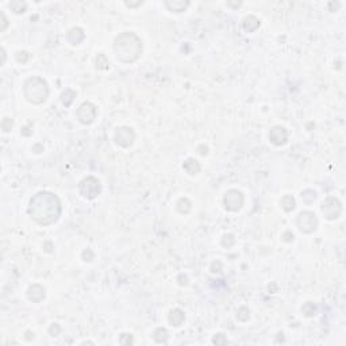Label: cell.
<instances>
[{
	"mask_svg": "<svg viewBox=\"0 0 346 346\" xmlns=\"http://www.w3.org/2000/svg\"><path fill=\"white\" fill-rule=\"evenodd\" d=\"M244 204V196L240 191L231 190L225 196V206L229 211H238Z\"/></svg>",
	"mask_w": 346,
	"mask_h": 346,
	"instance_id": "cell-6",
	"label": "cell"
},
{
	"mask_svg": "<svg viewBox=\"0 0 346 346\" xmlns=\"http://www.w3.org/2000/svg\"><path fill=\"white\" fill-rule=\"evenodd\" d=\"M297 225H299V229L303 233H312L316 229V225H318L315 214H312L310 211L301 212L299 218H297Z\"/></svg>",
	"mask_w": 346,
	"mask_h": 346,
	"instance_id": "cell-5",
	"label": "cell"
},
{
	"mask_svg": "<svg viewBox=\"0 0 346 346\" xmlns=\"http://www.w3.org/2000/svg\"><path fill=\"white\" fill-rule=\"evenodd\" d=\"M115 141L118 145L127 148L133 144L134 141V131L130 127H121L115 133Z\"/></svg>",
	"mask_w": 346,
	"mask_h": 346,
	"instance_id": "cell-8",
	"label": "cell"
},
{
	"mask_svg": "<svg viewBox=\"0 0 346 346\" xmlns=\"http://www.w3.org/2000/svg\"><path fill=\"white\" fill-rule=\"evenodd\" d=\"M49 94V88L44 79L41 77H31L26 81L25 96L27 100L34 104H41L46 100Z\"/></svg>",
	"mask_w": 346,
	"mask_h": 346,
	"instance_id": "cell-3",
	"label": "cell"
},
{
	"mask_svg": "<svg viewBox=\"0 0 346 346\" xmlns=\"http://www.w3.org/2000/svg\"><path fill=\"white\" fill-rule=\"evenodd\" d=\"M77 116H79V119H80L81 123H86V125L92 123L94 119L96 118L95 105H92L91 103H84V104H81L79 111H77Z\"/></svg>",
	"mask_w": 346,
	"mask_h": 346,
	"instance_id": "cell-7",
	"label": "cell"
},
{
	"mask_svg": "<svg viewBox=\"0 0 346 346\" xmlns=\"http://www.w3.org/2000/svg\"><path fill=\"white\" fill-rule=\"evenodd\" d=\"M184 321V314L180 310H173L169 315V322H171L173 326H180L181 323Z\"/></svg>",
	"mask_w": 346,
	"mask_h": 346,
	"instance_id": "cell-12",
	"label": "cell"
},
{
	"mask_svg": "<svg viewBox=\"0 0 346 346\" xmlns=\"http://www.w3.org/2000/svg\"><path fill=\"white\" fill-rule=\"evenodd\" d=\"M81 195L87 199H94L99 192H100V183L94 177H88L81 181L80 184Z\"/></svg>",
	"mask_w": 346,
	"mask_h": 346,
	"instance_id": "cell-4",
	"label": "cell"
},
{
	"mask_svg": "<svg viewBox=\"0 0 346 346\" xmlns=\"http://www.w3.org/2000/svg\"><path fill=\"white\" fill-rule=\"evenodd\" d=\"M166 7L171 11H175V12H181L187 8L188 5V1H166Z\"/></svg>",
	"mask_w": 346,
	"mask_h": 346,
	"instance_id": "cell-13",
	"label": "cell"
},
{
	"mask_svg": "<svg viewBox=\"0 0 346 346\" xmlns=\"http://www.w3.org/2000/svg\"><path fill=\"white\" fill-rule=\"evenodd\" d=\"M68 40L73 44V45H77L80 44L81 41L84 40V33L81 29H72V30L68 33Z\"/></svg>",
	"mask_w": 346,
	"mask_h": 346,
	"instance_id": "cell-11",
	"label": "cell"
},
{
	"mask_svg": "<svg viewBox=\"0 0 346 346\" xmlns=\"http://www.w3.org/2000/svg\"><path fill=\"white\" fill-rule=\"evenodd\" d=\"M1 126H3V130L4 131H10L11 127H12V122H11L10 118H4V121L1 123Z\"/></svg>",
	"mask_w": 346,
	"mask_h": 346,
	"instance_id": "cell-16",
	"label": "cell"
},
{
	"mask_svg": "<svg viewBox=\"0 0 346 346\" xmlns=\"http://www.w3.org/2000/svg\"><path fill=\"white\" fill-rule=\"evenodd\" d=\"M281 206L286 211H292L295 208V200L292 196H284L283 200H281Z\"/></svg>",
	"mask_w": 346,
	"mask_h": 346,
	"instance_id": "cell-14",
	"label": "cell"
},
{
	"mask_svg": "<svg viewBox=\"0 0 346 346\" xmlns=\"http://www.w3.org/2000/svg\"><path fill=\"white\" fill-rule=\"evenodd\" d=\"M61 207L57 196L49 192H40L31 199L29 214L37 223L48 226L54 223L60 216Z\"/></svg>",
	"mask_w": 346,
	"mask_h": 346,
	"instance_id": "cell-1",
	"label": "cell"
},
{
	"mask_svg": "<svg viewBox=\"0 0 346 346\" xmlns=\"http://www.w3.org/2000/svg\"><path fill=\"white\" fill-rule=\"evenodd\" d=\"M322 211H323V214L326 215L327 219H334V218H337V216L340 215V212H341V204H340V201L336 200V199L329 198V199L323 203Z\"/></svg>",
	"mask_w": 346,
	"mask_h": 346,
	"instance_id": "cell-9",
	"label": "cell"
},
{
	"mask_svg": "<svg viewBox=\"0 0 346 346\" xmlns=\"http://www.w3.org/2000/svg\"><path fill=\"white\" fill-rule=\"evenodd\" d=\"M10 7L11 10L14 11V12H16V14H23L26 11V8H27L25 1H12L10 4Z\"/></svg>",
	"mask_w": 346,
	"mask_h": 346,
	"instance_id": "cell-15",
	"label": "cell"
},
{
	"mask_svg": "<svg viewBox=\"0 0 346 346\" xmlns=\"http://www.w3.org/2000/svg\"><path fill=\"white\" fill-rule=\"evenodd\" d=\"M115 51L118 60L123 62H133L140 57L142 51V42L133 33H123L115 40Z\"/></svg>",
	"mask_w": 346,
	"mask_h": 346,
	"instance_id": "cell-2",
	"label": "cell"
},
{
	"mask_svg": "<svg viewBox=\"0 0 346 346\" xmlns=\"http://www.w3.org/2000/svg\"><path fill=\"white\" fill-rule=\"evenodd\" d=\"M269 138L275 145H284L288 140V134H287L284 127H275V129H272Z\"/></svg>",
	"mask_w": 346,
	"mask_h": 346,
	"instance_id": "cell-10",
	"label": "cell"
}]
</instances>
